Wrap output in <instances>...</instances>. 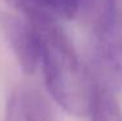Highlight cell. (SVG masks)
Masks as SVG:
<instances>
[{"label": "cell", "mask_w": 122, "mask_h": 121, "mask_svg": "<svg viewBox=\"0 0 122 121\" xmlns=\"http://www.w3.org/2000/svg\"><path fill=\"white\" fill-rule=\"evenodd\" d=\"M40 37V65L48 93L65 112L88 115L95 85L57 22L34 25Z\"/></svg>", "instance_id": "6da1fadb"}, {"label": "cell", "mask_w": 122, "mask_h": 121, "mask_svg": "<svg viewBox=\"0 0 122 121\" xmlns=\"http://www.w3.org/2000/svg\"><path fill=\"white\" fill-rule=\"evenodd\" d=\"M0 25L21 69L33 74L40 64V37L27 20L10 13H1Z\"/></svg>", "instance_id": "7a4b0ae2"}, {"label": "cell", "mask_w": 122, "mask_h": 121, "mask_svg": "<svg viewBox=\"0 0 122 121\" xmlns=\"http://www.w3.org/2000/svg\"><path fill=\"white\" fill-rule=\"evenodd\" d=\"M91 61L101 85L122 91V24L107 35L91 39Z\"/></svg>", "instance_id": "3957f363"}, {"label": "cell", "mask_w": 122, "mask_h": 121, "mask_svg": "<svg viewBox=\"0 0 122 121\" xmlns=\"http://www.w3.org/2000/svg\"><path fill=\"white\" fill-rule=\"evenodd\" d=\"M7 121H55L51 107L39 90L20 85L13 90L7 105Z\"/></svg>", "instance_id": "277c9868"}, {"label": "cell", "mask_w": 122, "mask_h": 121, "mask_svg": "<svg viewBox=\"0 0 122 121\" xmlns=\"http://www.w3.org/2000/svg\"><path fill=\"white\" fill-rule=\"evenodd\" d=\"M77 16H81L91 39L103 37L122 24L118 0H78Z\"/></svg>", "instance_id": "5b68a950"}, {"label": "cell", "mask_w": 122, "mask_h": 121, "mask_svg": "<svg viewBox=\"0 0 122 121\" xmlns=\"http://www.w3.org/2000/svg\"><path fill=\"white\" fill-rule=\"evenodd\" d=\"M91 121H122V111L114 94L101 83H96L90 108Z\"/></svg>", "instance_id": "8992f818"}, {"label": "cell", "mask_w": 122, "mask_h": 121, "mask_svg": "<svg viewBox=\"0 0 122 121\" xmlns=\"http://www.w3.org/2000/svg\"><path fill=\"white\" fill-rule=\"evenodd\" d=\"M42 18L47 21L71 20L77 16L78 0H33Z\"/></svg>", "instance_id": "52a82bcc"}, {"label": "cell", "mask_w": 122, "mask_h": 121, "mask_svg": "<svg viewBox=\"0 0 122 121\" xmlns=\"http://www.w3.org/2000/svg\"><path fill=\"white\" fill-rule=\"evenodd\" d=\"M8 4L16 11H20L25 16V18L33 25H40V24H47V22H55V21H47L42 18V16L38 12L35 4L33 0H5Z\"/></svg>", "instance_id": "ba28073f"}]
</instances>
